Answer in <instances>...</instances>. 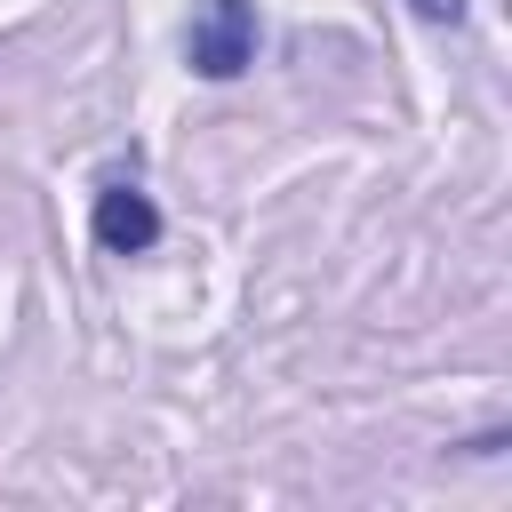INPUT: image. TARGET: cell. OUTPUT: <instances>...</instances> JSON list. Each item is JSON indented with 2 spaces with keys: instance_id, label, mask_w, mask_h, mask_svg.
<instances>
[{
  "instance_id": "cell-3",
  "label": "cell",
  "mask_w": 512,
  "mask_h": 512,
  "mask_svg": "<svg viewBox=\"0 0 512 512\" xmlns=\"http://www.w3.org/2000/svg\"><path fill=\"white\" fill-rule=\"evenodd\" d=\"M408 16H424V24H464V0H408Z\"/></svg>"
},
{
  "instance_id": "cell-2",
  "label": "cell",
  "mask_w": 512,
  "mask_h": 512,
  "mask_svg": "<svg viewBox=\"0 0 512 512\" xmlns=\"http://www.w3.org/2000/svg\"><path fill=\"white\" fill-rule=\"evenodd\" d=\"M88 232H96L104 256H144L160 240V208H152L144 184H104L96 208H88Z\"/></svg>"
},
{
  "instance_id": "cell-1",
  "label": "cell",
  "mask_w": 512,
  "mask_h": 512,
  "mask_svg": "<svg viewBox=\"0 0 512 512\" xmlns=\"http://www.w3.org/2000/svg\"><path fill=\"white\" fill-rule=\"evenodd\" d=\"M264 48V24H256V0H200L192 24H184V64L200 80H240Z\"/></svg>"
}]
</instances>
